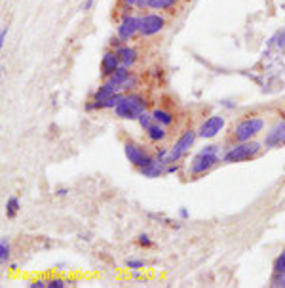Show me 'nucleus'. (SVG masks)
I'll use <instances>...</instances> for the list:
<instances>
[{"label": "nucleus", "instance_id": "f257e3e1", "mask_svg": "<svg viewBox=\"0 0 285 288\" xmlns=\"http://www.w3.org/2000/svg\"><path fill=\"white\" fill-rule=\"evenodd\" d=\"M261 151V143L256 141H240L238 145H234L232 149H228L222 157V162H243V160H249L253 157H256Z\"/></svg>", "mask_w": 285, "mask_h": 288}, {"label": "nucleus", "instance_id": "f03ea898", "mask_svg": "<svg viewBox=\"0 0 285 288\" xmlns=\"http://www.w3.org/2000/svg\"><path fill=\"white\" fill-rule=\"evenodd\" d=\"M264 121L261 116H251V118H243L242 123L236 124L234 136L238 141H249L251 137H255L259 132H263Z\"/></svg>", "mask_w": 285, "mask_h": 288}, {"label": "nucleus", "instance_id": "7ed1b4c3", "mask_svg": "<svg viewBox=\"0 0 285 288\" xmlns=\"http://www.w3.org/2000/svg\"><path fill=\"white\" fill-rule=\"evenodd\" d=\"M196 137H198V132H194V130H186L185 134H183V136L175 141V145L169 149V153H167V164L177 162L181 157H185L186 153H188V149L194 145Z\"/></svg>", "mask_w": 285, "mask_h": 288}, {"label": "nucleus", "instance_id": "20e7f679", "mask_svg": "<svg viewBox=\"0 0 285 288\" xmlns=\"http://www.w3.org/2000/svg\"><path fill=\"white\" fill-rule=\"evenodd\" d=\"M219 162H221V159H219V155H217V153H211V151L202 149V151H200L198 155L192 159V162H190V174H192V176L206 174V172H209L211 168H215Z\"/></svg>", "mask_w": 285, "mask_h": 288}, {"label": "nucleus", "instance_id": "39448f33", "mask_svg": "<svg viewBox=\"0 0 285 288\" xmlns=\"http://www.w3.org/2000/svg\"><path fill=\"white\" fill-rule=\"evenodd\" d=\"M141 31V17L135 15H124L120 25H118V38H122L124 42H128L129 38H133Z\"/></svg>", "mask_w": 285, "mask_h": 288}, {"label": "nucleus", "instance_id": "423d86ee", "mask_svg": "<svg viewBox=\"0 0 285 288\" xmlns=\"http://www.w3.org/2000/svg\"><path fill=\"white\" fill-rule=\"evenodd\" d=\"M124 153H126V157H128L129 162L133 166H137V168H142V166L150 164V162L154 160L142 147H139V145H135V143L124 145Z\"/></svg>", "mask_w": 285, "mask_h": 288}, {"label": "nucleus", "instance_id": "0eeeda50", "mask_svg": "<svg viewBox=\"0 0 285 288\" xmlns=\"http://www.w3.org/2000/svg\"><path fill=\"white\" fill-rule=\"evenodd\" d=\"M165 19L160 14H147L141 17V33L142 36H152L164 29Z\"/></svg>", "mask_w": 285, "mask_h": 288}, {"label": "nucleus", "instance_id": "6e6552de", "mask_svg": "<svg viewBox=\"0 0 285 288\" xmlns=\"http://www.w3.org/2000/svg\"><path fill=\"white\" fill-rule=\"evenodd\" d=\"M222 128H224V116L213 115L202 123V126L198 128V136L204 137V139H211V137L217 136Z\"/></svg>", "mask_w": 285, "mask_h": 288}, {"label": "nucleus", "instance_id": "1a4fd4ad", "mask_svg": "<svg viewBox=\"0 0 285 288\" xmlns=\"http://www.w3.org/2000/svg\"><path fill=\"white\" fill-rule=\"evenodd\" d=\"M283 143H285V118L274 124L268 130L266 137H264V147L266 149H274V147H279V145Z\"/></svg>", "mask_w": 285, "mask_h": 288}, {"label": "nucleus", "instance_id": "9d476101", "mask_svg": "<svg viewBox=\"0 0 285 288\" xmlns=\"http://www.w3.org/2000/svg\"><path fill=\"white\" fill-rule=\"evenodd\" d=\"M120 58H118V54H116V50L114 52H105L103 54V59H101V75L105 77V79H110L114 75V71L120 67Z\"/></svg>", "mask_w": 285, "mask_h": 288}, {"label": "nucleus", "instance_id": "9b49d317", "mask_svg": "<svg viewBox=\"0 0 285 288\" xmlns=\"http://www.w3.org/2000/svg\"><path fill=\"white\" fill-rule=\"evenodd\" d=\"M114 115L118 116V118H126V121H137V118L141 116V113H139V111L126 100V95H124V100L114 107Z\"/></svg>", "mask_w": 285, "mask_h": 288}, {"label": "nucleus", "instance_id": "f8f14e48", "mask_svg": "<svg viewBox=\"0 0 285 288\" xmlns=\"http://www.w3.org/2000/svg\"><path fill=\"white\" fill-rule=\"evenodd\" d=\"M165 170H167V162H164V160H160V159H154L150 164L139 168V172H141L145 178H160V176L165 174Z\"/></svg>", "mask_w": 285, "mask_h": 288}, {"label": "nucleus", "instance_id": "ddd939ff", "mask_svg": "<svg viewBox=\"0 0 285 288\" xmlns=\"http://www.w3.org/2000/svg\"><path fill=\"white\" fill-rule=\"evenodd\" d=\"M118 90H120V86H116L112 80H107L105 84H101V86L95 90V94H93V101H105V100H108L110 95L118 94Z\"/></svg>", "mask_w": 285, "mask_h": 288}, {"label": "nucleus", "instance_id": "4468645a", "mask_svg": "<svg viewBox=\"0 0 285 288\" xmlns=\"http://www.w3.org/2000/svg\"><path fill=\"white\" fill-rule=\"evenodd\" d=\"M116 54H118L122 65H126V67H133V65H135V61H137V50L135 48L122 44L120 48L116 50Z\"/></svg>", "mask_w": 285, "mask_h": 288}, {"label": "nucleus", "instance_id": "2eb2a0df", "mask_svg": "<svg viewBox=\"0 0 285 288\" xmlns=\"http://www.w3.org/2000/svg\"><path fill=\"white\" fill-rule=\"evenodd\" d=\"M147 136H149L150 141H162V139L167 136V132H165L164 124L152 123L149 128H147Z\"/></svg>", "mask_w": 285, "mask_h": 288}, {"label": "nucleus", "instance_id": "dca6fc26", "mask_svg": "<svg viewBox=\"0 0 285 288\" xmlns=\"http://www.w3.org/2000/svg\"><path fill=\"white\" fill-rule=\"evenodd\" d=\"M129 75H131V73H129V67H126V65H120V67H118V69L114 71V75L108 80H112L116 86L122 88V84L126 82V79H128Z\"/></svg>", "mask_w": 285, "mask_h": 288}, {"label": "nucleus", "instance_id": "f3484780", "mask_svg": "<svg viewBox=\"0 0 285 288\" xmlns=\"http://www.w3.org/2000/svg\"><path fill=\"white\" fill-rule=\"evenodd\" d=\"M152 118H154V123L164 124V126H169V124L173 123V115L167 113V111H164V109H154V111H152Z\"/></svg>", "mask_w": 285, "mask_h": 288}, {"label": "nucleus", "instance_id": "a211bd4d", "mask_svg": "<svg viewBox=\"0 0 285 288\" xmlns=\"http://www.w3.org/2000/svg\"><path fill=\"white\" fill-rule=\"evenodd\" d=\"M177 0H150V10H169L171 6H175Z\"/></svg>", "mask_w": 285, "mask_h": 288}, {"label": "nucleus", "instance_id": "6ab92c4d", "mask_svg": "<svg viewBox=\"0 0 285 288\" xmlns=\"http://www.w3.org/2000/svg\"><path fill=\"white\" fill-rule=\"evenodd\" d=\"M19 212V201L15 197H10L6 202V216L8 218H15V214Z\"/></svg>", "mask_w": 285, "mask_h": 288}, {"label": "nucleus", "instance_id": "aec40b11", "mask_svg": "<svg viewBox=\"0 0 285 288\" xmlns=\"http://www.w3.org/2000/svg\"><path fill=\"white\" fill-rule=\"evenodd\" d=\"M8 258H10V243H8L6 237H2V241H0V261L6 263Z\"/></svg>", "mask_w": 285, "mask_h": 288}, {"label": "nucleus", "instance_id": "412c9836", "mask_svg": "<svg viewBox=\"0 0 285 288\" xmlns=\"http://www.w3.org/2000/svg\"><path fill=\"white\" fill-rule=\"evenodd\" d=\"M137 84H139V80H137V77L131 73L128 79H126V82L122 84L120 90H124V92H129V90H133V88H137Z\"/></svg>", "mask_w": 285, "mask_h": 288}, {"label": "nucleus", "instance_id": "4be33fe9", "mask_svg": "<svg viewBox=\"0 0 285 288\" xmlns=\"http://www.w3.org/2000/svg\"><path fill=\"white\" fill-rule=\"evenodd\" d=\"M270 44H276L278 48H285V29L283 31H278L276 35L272 36Z\"/></svg>", "mask_w": 285, "mask_h": 288}, {"label": "nucleus", "instance_id": "5701e85b", "mask_svg": "<svg viewBox=\"0 0 285 288\" xmlns=\"http://www.w3.org/2000/svg\"><path fill=\"white\" fill-rule=\"evenodd\" d=\"M274 271H276V273H285V250L279 254L278 258H276V261H274Z\"/></svg>", "mask_w": 285, "mask_h": 288}, {"label": "nucleus", "instance_id": "b1692460", "mask_svg": "<svg viewBox=\"0 0 285 288\" xmlns=\"http://www.w3.org/2000/svg\"><path fill=\"white\" fill-rule=\"evenodd\" d=\"M137 121H139V124H141V128L142 130H147L150 126V124H152V121H154V118H152V113H147V111H145V113H142L141 116H139V118H137Z\"/></svg>", "mask_w": 285, "mask_h": 288}, {"label": "nucleus", "instance_id": "393cba45", "mask_svg": "<svg viewBox=\"0 0 285 288\" xmlns=\"http://www.w3.org/2000/svg\"><path fill=\"white\" fill-rule=\"evenodd\" d=\"M272 286L274 288H285V273H276L272 279Z\"/></svg>", "mask_w": 285, "mask_h": 288}, {"label": "nucleus", "instance_id": "a878e982", "mask_svg": "<svg viewBox=\"0 0 285 288\" xmlns=\"http://www.w3.org/2000/svg\"><path fill=\"white\" fill-rule=\"evenodd\" d=\"M126 266H128L129 269H141V267H145V261H142V259H128Z\"/></svg>", "mask_w": 285, "mask_h": 288}, {"label": "nucleus", "instance_id": "bb28decb", "mask_svg": "<svg viewBox=\"0 0 285 288\" xmlns=\"http://www.w3.org/2000/svg\"><path fill=\"white\" fill-rule=\"evenodd\" d=\"M67 286V282L63 279H50L48 281V288H65Z\"/></svg>", "mask_w": 285, "mask_h": 288}, {"label": "nucleus", "instance_id": "cd10ccee", "mask_svg": "<svg viewBox=\"0 0 285 288\" xmlns=\"http://www.w3.org/2000/svg\"><path fill=\"white\" fill-rule=\"evenodd\" d=\"M28 286H31V288H44V286H48V281H40V279H38V281L31 282Z\"/></svg>", "mask_w": 285, "mask_h": 288}, {"label": "nucleus", "instance_id": "c85d7f7f", "mask_svg": "<svg viewBox=\"0 0 285 288\" xmlns=\"http://www.w3.org/2000/svg\"><path fill=\"white\" fill-rule=\"evenodd\" d=\"M139 245H141V246H150V245H152V241L149 238V235H141V237H139Z\"/></svg>", "mask_w": 285, "mask_h": 288}, {"label": "nucleus", "instance_id": "c756f323", "mask_svg": "<svg viewBox=\"0 0 285 288\" xmlns=\"http://www.w3.org/2000/svg\"><path fill=\"white\" fill-rule=\"evenodd\" d=\"M122 42H124L122 38H112V40H110V46H112L114 50H118V48L122 46Z\"/></svg>", "mask_w": 285, "mask_h": 288}, {"label": "nucleus", "instance_id": "7c9ffc66", "mask_svg": "<svg viewBox=\"0 0 285 288\" xmlns=\"http://www.w3.org/2000/svg\"><path fill=\"white\" fill-rule=\"evenodd\" d=\"M175 172H179V164H167V170H165V174H175Z\"/></svg>", "mask_w": 285, "mask_h": 288}, {"label": "nucleus", "instance_id": "2f4dec72", "mask_svg": "<svg viewBox=\"0 0 285 288\" xmlns=\"http://www.w3.org/2000/svg\"><path fill=\"white\" fill-rule=\"evenodd\" d=\"M6 36H8V27H4V29H2V33H0V46H4V42H6Z\"/></svg>", "mask_w": 285, "mask_h": 288}, {"label": "nucleus", "instance_id": "473e14b6", "mask_svg": "<svg viewBox=\"0 0 285 288\" xmlns=\"http://www.w3.org/2000/svg\"><path fill=\"white\" fill-rule=\"evenodd\" d=\"M150 6V0H139L137 2V8H141V10H145V8Z\"/></svg>", "mask_w": 285, "mask_h": 288}, {"label": "nucleus", "instance_id": "72a5a7b5", "mask_svg": "<svg viewBox=\"0 0 285 288\" xmlns=\"http://www.w3.org/2000/svg\"><path fill=\"white\" fill-rule=\"evenodd\" d=\"M122 2H124L128 8H131V6H137V2H139V0H122Z\"/></svg>", "mask_w": 285, "mask_h": 288}, {"label": "nucleus", "instance_id": "f704fd0d", "mask_svg": "<svg viewBox=\"0 0 285 288\" xmlns=\"http://www.w3.org/2000/svg\"><path fill=\"white\" fill-rule=\"evenodd\" d=\"M93 6V0H86L84 4H82V10H90Z\"/></svg>", "mask_w": 285, "mask_h": 288}, {"label": "nucleus", "instance_id": "c9c22d12", "mask_svg": "<svg viewBox=\"0 0 285 288\" xmlns=\"http://www.w3.org/2000/svg\"><path fill=\"white\" fill-rule=\"evenodd\" d=\"M179 214H181V218H183V220H186V218H188V210L181 208V212H179Z\"/></svg>", "mask_w": 285, "mask_h": 288}, {"label": "nucleus", "instance_id": "e433bc0d", "mask_svg": "<svg viewBox=\"0 0 285 288\" xmlns=\"http://www.w3.org/2000/svg\"><path fill=\"white\" fill-rule=\"evenodd\" d=\"M67 193H69V189H65V187H61L59 191H57V195H59V197H65Z\"/></svg>", "mask_w": 285, "mask_h": 288}, {"label": "nucleus", "instance_id": "4c0bfd02", "mask_svg": "<svg viewBox=\"0 0 285 288\" xmlns=\"http://www.w3.org/2000/svg\"><path fill=\"white\" fill-rule=\"evenodd\" d=\"M131 275H133L135 279H139V277H141V273H139V269H133V273H131Z\"/></svg>", "mask_w": 285, "mask_h": 288}]
</instances>
